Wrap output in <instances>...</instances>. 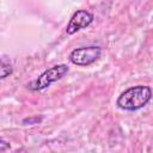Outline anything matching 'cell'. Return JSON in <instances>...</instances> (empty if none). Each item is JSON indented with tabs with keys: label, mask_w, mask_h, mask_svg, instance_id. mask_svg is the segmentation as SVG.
Returning a JSON list of instances; mask_svg holds the SVG:
<instances>
[{
	"label": "cell",
	"mask_w": 153,
	"mask_h": 153,
	"mask_svg": "<svg viewBox=\"0 0 153 153\" xmlns=\"http://www.w3.org/2000/svg\"><path fill=\"white\" fill-rule=\"evenodd\" d=\"M0 78L1 79H5L7 75L12 74L13 72V68H12V65L10 62V60H6V56H2L1 57V65H0Z\"/></svg>",
	"instance_id": "5b68a950"
},
{
	"label": "cell",
	"mask_w": 153,
	"mask_h": 153,
	"mask_svg": "<svg viewBox=\"0 0 153 153\" xmlns=\"http://www.w3.org/2000/svg\"><path fill=\"white\" fill-rule=\"evenodd\" d=\"M68 72V67L66 65H56L50 67L49 69L44 71L35 81L30 84V88L32 91H39L45 87H48L50 84L60 80L62 76H65Z\"/></svg>",
	"instance_id": "7a4b0ae2"
},
{
	"label": "cell",
	"mask_w": 153,
	"mask_h": 153,
	"mask_svg": "<svg viewBox=\"0 0 153 153\" xmlns=\"http://www.w3.org/2000/svg\"><path fill=\"white\" fill-rule=\"evenodd\" d=\"M92 22H93V14L92 13H90L85 10H79L72 16V18L67 25L66 32L68 35H73L76 31L88 26Z\"/></svg>",
	"instance_id": "277c9868"
},
{
	"label": "cell",
	"mask_w": 153,
	"mask_h": 153,
	"mask_svg": "<svg viewBox=\"0 0 153 153\" xmlns=\"http://www.w3.org/2000/svg\"><path fill=\"white\" fill-rule=\"evenodd\" d=\"M152 98V90L145 85H137L127 88L117 98L116 105L127 111H134L143 108Z\"/></svg>",
	"instance_id": "6da1fadb"
},
{
	"label": "cell",
	"mask_w": 153,
	"mask_h": 153,
	"mask_svg": "<svg viewBox=\"0 0 153 153\" xmlns=\"http://www.w3.org/2000/svg\"><path fill=\"white\" fill-rule=\"evenodd\" d=\"M41 121V118H38V117H35V118H26V120H24L23 121V123H32V122H39Z\"/></svg>",
	"instance_id": "52a82bcc"
},
{
	"label": "cell",
	"mask_w": 153,
	"mask_h": 153,
	"mask_svg": "<svg viewBox=\"0 0 153 153\" xmlns=\"http://www.w3.org/2000/svg\"><path fill=\"white\" fill-rule=\"evenodd\" d=\"M102 49L96 45L81 47L72 50L69 54V61L76 66H88L99 59Z\"/></svg>",
	"instance_id": "3957f363"
},
{
	"label": "cell",
	"mask_w": 153,
	"mask_h": 153,
	"mask_svg": "<svg viewBox=\"0 0 153 153\" xmlns=\"http://www.w3.org/2000/svg\"><path fill=\"white\" fill-rule=\"evenodd\" d=\"M7 148H10V143L5 142V140H0V152H5Z\"/></svg>",
	"instance_id": "8992f818"
}]
</instances>
